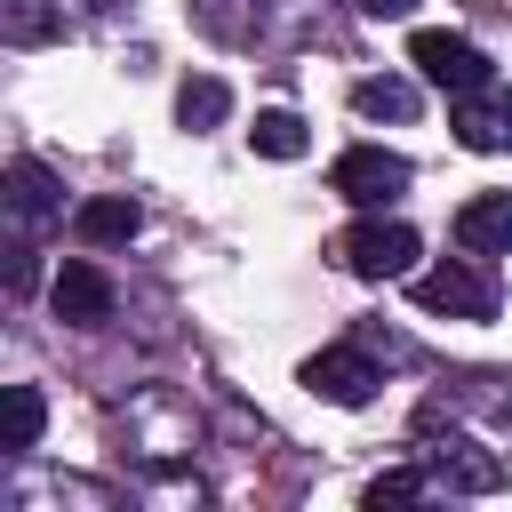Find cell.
Wrapping results in <instances>:
<instances>
[{
    "label": "cell",
    "instance_id": "6da1fadb",
    "mask_svg": "<svg viewBox=\"0 0 512 512\" xmlns=\"http://www.w3.org/2000/svg\"><path fill=\"white\" fill-rule=\"evenodd\" d=\"M416 304L424 312H448V320H496V272L464 248V256L416 272Z\"/></svg>",
    "mask_w": 512,
    "mask_h": 512
},
{
    "label": "cell",
    "instance_id": "7a4b0ae2",
    "mask_svg": "<svg viewBox=\"0 0 512 512\" xmlns=\"http://www.w3.org/2000/svg\"><path fill=\"white\" fill-rule=\"evenodd\" d=\"M336 256H344V272H360V280H408L416 256H424V240H416L408 224L368 216V224H352V232L336 240Z\"/></svg>",
    "mask_w": 512,
    "mask_h": 512
},
{
    "label": "cell",
    "instance_id": "3957f363",
    "mask_svg": "<svg viewBox=\"0 0 512 512\" xmlns=\"http://www.w3.org/2000/svg\"><path fill=\"white\" fill-rule=\"evenodd\" d=\"M408 64H416L424 80H440L448 96H472V88L496 80V64H488L464 32H416V40H408Z\"/></svg>",
    "mask_w": 512,
    "mask_h": 512
},
{
    "label": "cell",
    "instance_id": "277c9868",
    "mask_svg": "<svg viewBox=\"0 0 512 512\" xmlns=\"http://www.w3.org/2000/svg\"><path fill=\"white\" fill-rule=\"evenodd\" d=\"M328 184H336L352 208H384V200H400V192H408V160H400V152H384V144H352V152L328 168Z\"/></svg>",
    "mask_w": 512,
    "mask_h": 512
},
{
    "label": "cell",
    "instance_id": "5b68a950",
    "mask_svg": "<svg viewBox=\"0 0 512 512\" xmlns=\"http://www.w3.org/2000/svg\"><path fill=\"white\" fill-rule=\"evenodd\" d=\"M376 384H384V376H376V360H368L360 344H328V352L304 360V392H320V400H336V408H360Z\"/></svg>",
    "mask_w": 512,
    "mask_h": 512
},
{
    "label": "cell",
    "instance_id": "8992f818",
    "mask_svg": "<svg viewBox=\"0 0 512 512\" xmlns=\"http://www.w3.org/2000/svg\"><path fill=\"white\" fill-rule=\"evenodd\" d=\"M48 304H56V320H72V328H104L120 296H112V280H104L88 256H72V264L48 280Z\"/></svg>",
    "mask_w": 512,
    "mask_h": 512
},
{
    "label": "cell",
    "instance_id": "52a82bcc",
    "mask_svg": "<svg viewBox=\"0 0 512 512\" xmlns=\"http://www.w3.org/2000/svg\"><path fill=\"white\" fill-rule=\"evenodd\" d=\"M56 216H64L56 176H48L40 160H16V168H8V224H16V240H32V232L56 224Z\"/></svg>",
    "mask_w": 512,
    "mask_h": 512
},
{
    "label": "cell",
    "instance_id": "ba28073f",
    "mask_svg": "<svg viewBox=\"0 0 512 512\" xmlns=\"http://www.w3.org/2000/svg\"><path fill=\"white\" fill-rule=\"evenodd\" d=\"M456 136L472 144V152H512V88H472V96H456Z\"/></svg>",
    "mask_w": 512,
    "mask_h": 512
},
{
    "label": "cell",
    "instance_id": "9c48e42d",
    "mask_svg": "<svg viewBox=\"0 0 512 512\" xmlns=\"http://www.w3.org/2000/svg\"><path fill=\"white\" fill-rule=\"evenodd\" d=\"M456 248L472 256H512V192H480L456 208Z\"/></svg>",
    "mask_w": 512,
    "mask_h": 512
},
{
    "label": "cell",
    "instance_id": "30bf717a",
    "mask_svg": "<svg viewBox=\"0 0 512 512\" xmlns=\"http://www.w3.org/2000/svg\"><path fill=\"white\" fill-rule=\"evenodd\" d=\"M136 224H144V208H136L128 192H104V200H80V208H72V240H80V248L136 240Z\"/></svg>",
    "mask_w": 512,
    "mask_h": 512
},
{
    "label": "cell",
    "instance_id": "8fae6325",
    "mask_svg": "<svg viewBox=\"0 0 512 512\" xmlns=\"http://www.w3.org/2000/svg\"><path fill=\"white\" fill-rule=\"evenodd\" d=\"M40 424H48V400H40L32 384H8V392H0V448H8V456L40 448Z\"/></svg>",
    "mask_w": 512,
    "mask_h": 512
},
{
    "label": "cell",
    "instance_id": "7c38bea8",
    "mask_svg": "<svg viewBox=\"0 0 512 512\" xmlns=\"http://www.w3.org/2000/svg\"><path fill=\"white\" fill-rule=\"evenodd\" d=\"M352 112H368V120H416V80H400V72H368V80L352 88Z\"/></svg>",
    "mask_w": 512,
    "mask_h": 512
},
{
    "label": "cell",
    "instance_id": "4fadbf2b",
    "mask_svg": "<svg viewBox=\"0 0 512 512\" xmlns=\"http://www.w3.org/2000/svg\"><path fill=\"white\" fill-rule=\"evenodd\" d=\"M192 24L224 48H240V40H256V0H192Z\"/></svg>",
    "mask_w": 512,
    "mask_h": 512
},
{
    "label": "cell",
    "instance_id": "5bb4252c",
    "mask_svg": "<svg viewBox=\"0 0 512 512\" xmlns=\"http://www.w3.org/2000/svg\"><path fill=\"white\" fill-rule=\"evenodd\" d=\"M248 144H256L264 160H304V144H312V136H304V120H296V112H280V104H272V112H256Z\"/></svg>",
    "mask_w": 512,
    "mask_h": 512
},
{
    "label": "cell",
    "instance_id": "9a60e30c",
    "mask_svg": "<svg viewBox=\"0 0 512 512\" xmlns=\"http://www.w3.org/2000/svg\"><path fill=\"white\" fill-rule=\"evenodd\" d=\"M224 112H232V88H224V80H184V88H176V120H184L192 136L216 128Z\"/></svg>",
    "mask_w": 512,
    "mask_h": 512
},
{
    "label": "cell",
    "instance_id": "2e32d148",
    "mask_svg": "<svg viewBox=\"0 0 512 512\" xmlns=\"http://www.w3.org/2000/svg\"><path fill=\"white\" fill-rule=\"evenodd\" d=\"M432 464H440V480H448V488H496V480H504V472H496V456H472V440L432 448Z\"/></svg>",
    "mask_w": 512,
    "mask_h": 512
},
{
    "label": "cell",
    "instance_id": "e0dca14e",
    "mask_svg": "<svg viewBox=\"0 0 512 512\" xmlns=\"http://www.w3.org/2000/svg\"><path fill=\"white\" fill-rule=\"evenodd\" d=\"M0 32H8L16 48L56 40V8H48V0H0Z\"/></svg>",
    "mask_w": 512,
    "mask_h": 512
},
{
    "label": "cell",
    "instance_id": "ac0fdd59",
    "mask_svg": "<svg viewBox=\"0 0 512 512\" xmlns=\"http://www.w3.org/2000/svg\"><path fill=\"white\" fill-rule=\"evenodd\" d=\"M416 496H432L424 472H376L368 480V504H416Z\"/></svg>",
    "mask_w": 512,
    "mask_h": 512
},
{
    "label": "cell",
    "instance_id": "d6986e66",
    "mask_svg": "<svg viewBox=\"0 0 512 512\" xmlns=\"http://www.w3.org/2000/svg\"><path fill=\"white\" fill-rule=\"evenodd\" d=\"M360 16H376V24H400V16H416V0H352Z\"/></svg>",
    "mask_w": 512,
    "mask_h": 512
}]
</instances>
